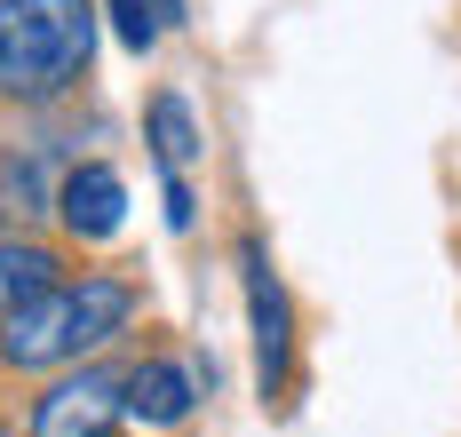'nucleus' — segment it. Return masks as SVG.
<instances>
[{
  "instance_id": "f257e3e1",
  "label": "nucleus",
  "mask_w": 461,
  "mask_h": 437,
  "mask_svg": "<svg viewBox=\"0 0 461 437\" xmlns=\"http://www.w3.org/2000/svg\"><path fill=\"white\" fill-rule=\"evenodd\" d=\"M128 310H136V294L128 279H80V287H56L32 294L24 310H8L0 318V358L16 366V374H41V366H64V358H88L104 342L128 326Z\"/></svg>"
},
{
  "instance_id": "f03ea898",
  "label": "nucleus",
  "mask_w": 461,
  "mask_h": 437,
  "mask_svg": "<svg viewBox=\"0 0 461 437\" xmlns=\"http://www.w3.org/2000/svg\"><path fill=\"white\" fill-rule=\"evenodd\" d=\"M95 56L88 0H0V96L48 103L64 96Z\"/></svg>"
},
{
  "instance_id": "7ed1b4c3",
  "label": "nucleus",
  "mask_w": 461,
  "mask_h": 437,
  "mask_svg": "<svg viewBox=\"0 0 461 437\" xmlns=\"http://www.w3.org/2000/svg\"><path fill=\"white\" fill-rule=\"evenodd\" d=\"M128 414V374L120 366H80L32 406V437H112Z\"/></svg>"
},
{
  "instance_id": "20e7f679",
  "label": "nucleus",
  "mask_w": 461,
  "mask_h": 437,
  "mask_svg": "<svg viewBox=\"0 0 461 437\" xmlns=\"http://www.w3.org/2000/svg\"><path fill=\"white\" fill-rule=\"evenodd\" d=\"M239 287H247V326H255V382H263V397H278L286 389V358H294V318H286V287L271 279L263 239L239 246Z\"/></svg>"
},
{
  "instance_id": "39448f33",
  "label": "nucleus",
  "mask_w": 461,
  "mask_h": 437,
  "mask_svg": "<svg viewBox=\"0 0 461 437\" xmlns=\"http://www.w3.org/2000/svg\"><path fill=\"white\" fill-rule=\"evenodd\" d=\"M56 215H64L72 239H112V231L128 223V183H120V167L80 159V167L56 183Z\"/></svg>"
},
{
  "instance_id": "423d86ee",
  "label": "nucleus",
  "mask_w": 461,
  "mask_h": 437,
  "mask_svg": "<svg viewBox=\"0 0 461 437\" xmlns=\"http://www.w3.org/2000/svg\"><path fill=\"white\" fill-rule=\"evenodd\" d=\"M191 406H199V374H191L184 358H143V366H128V414L136 422L176 430Z\"/></svg>"
},
{
  "instance_id": "0eeeda50",
  "label": "nucleus",
  "mask_w": 461,
  "mask_h": 437,
  "mask_svg": "<svg viewBox=\"0 0 461 437\" xmlns=\"http://www.w3.org/2000/svg\"><path fill=\"white\" fill-rule=\"evenodd\" d=\"M56 279H64V263H56L41 239H0V318L24 310L32 294H48Z\"/></svg>"
},
{
  "instance_id": "6e6552de",
  "label": "nucleus",
  "mask_w": 461,
  "mask_h": 437,
  "mask_svg": "<svg viewBox=\"0 0 461 437\" xmlns=\"http://www.w3.org/2000/svg\"><path fill=\"white\" fill-rule=\"evenodd\" d=\"M143 136H151V151H159V167H191V159H199V120H191V103L176 96V88H167V96H151Z\"/></svg>"
},
{
  "instance_id": "1a4fd4ad",
  "label": "nucleus",
  "mask_w": 461,
  "mask_h": 437,
  "mask_svg": "<svg viewBox=\"0 0 461 437\" xmlns=\"http://www.w3.org/2000/svg\"><path fill=\"white\" fill-rule=\"evenodd\" d=\"M48 207H56V192H48V175H41V151L8 159V167H0V223H32Z\"/></svg>"
},
{
  "instance_id": "9d476101",
  "label": "nucleus",
  "mask_w": 461,
  "mask_h": 437,
  "mask_svg": "<svg viewBox=\"0 0 461 437\" xmlns=\"http://www.w3.org/2000/svg\"><path fill=\"white\" fill-rule=\"evenodd\" d=\"M104 8H112V24H120V40H128V49H151V40H159V16H167V0H104Z\"/></svg>"
},
{
  "instance_id": "9b49d317",
  "label": "nucleus",
  "mask_w": 461,
  "mask_h": 437,
  "mask_svg": "<svg viewBox=\"0 0 461 437\" xmlns=\"http://www.w3.org/2000/svg\"><path fill=\"white\" fill-rule=\"evenodd\" d=\"M167 223L191 231V192H184V167H167Z\"/></svg>"
},
{
  "instance_id": "f8f14e48",
  "label": "nucleus",
  "mask_w": 461,
  "mask_h": 437,
  "mask_svg": "<svg viewBox=\"0 0 461 437\" xmlns=\"http://www.w3.org/2000/svg\"><path fill=\"white\" fill-rule=\"evenodd\" d=\"M167 16H184V0H167Z\"/></svg>"
},
{
  "instance_id": "ddd939ff",
  "label": "nucleus",
  "mask_w": 461,
  "mask_h": 437,
  "mask_svg": "<svg viewBox=\"0 0 461 437\" xmlns=\"http://www.w3.org/2000/svg\"><path fill=\"white\" fill-rule=\"evenodd\" d=\"M0 437H8V430H0Z\"/></svg>"
}]
</instances>
